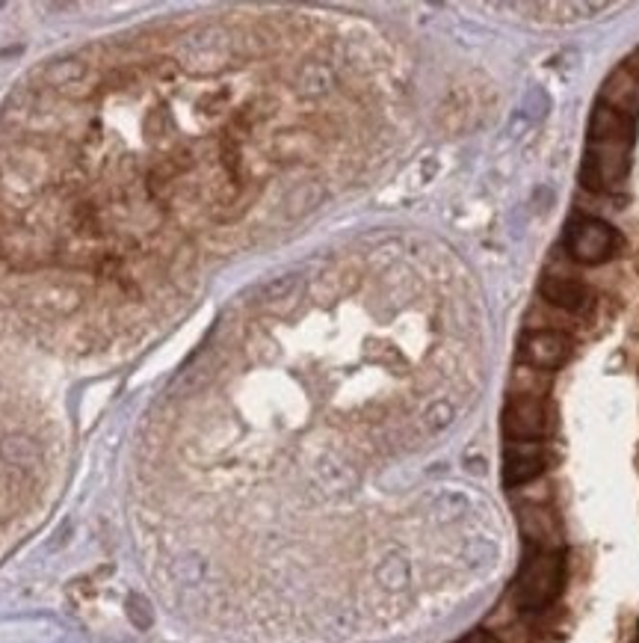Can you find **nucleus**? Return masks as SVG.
<instances>
[{
  "mask_svg": "<svg viewBox=\"0 0 639 643\" xmlns=\"http://www.w3.org/2000/svg\"><path fill=\"white\" fill-rule=\"evenodd\" d=\"M548 457L542 442H507L503 451V483L507 486H524L537 481L545 472Z\"/></svg>",
  "mask_w": 639,
  "mask_h": 643,
  "instance_id": "obj_6",
  "label": "nucleus"
},
{
  "mask_svg": "<svg viewBox=\"0 0 639 643\" xmlns=\"http://www.w3.org/2000/svg\"><path fill=\"white\" fill-rule=\"evenodd\" d=\"M500 421H503L507 442H542L548 433L545 400L533 395H512Z\"/></svg>",
  "mask_w": 639,
  "mask_h": 643,
  "instance_id": "obj_4",
  "label": "nucleus"
},
{
  "mask_svg": "<svg viewBox=\"0 0 639 643\" xmlns=\"http://www.w3.org/2000/svg\"><path fill=\"white\" fill-rule=\"evenodd\" d=\"M572 356V339L565 332L556 330H537L527 332L521 341V362L527 368L539 371V374H551V371L563 368Z\"/></svg>",
  "mask_w": 639,
  "mask_h": 643,
  "instance_id": "obj_5",
  "label": "nucleus"
},
{
  "mask_svg": "<svg viewBox=\"0 0 639 643\" xmlns=\"http://www.w3.org/2000/svg\"><path fill=\"white\" fill-rule=\"evenodd\" d=\"M619 232L598 217H574L565 232V249L577 265H607L619 253Z\"/></svg>",
  "mask_w": 639,
  "mask_h": 643,
  "instance_id": "obj_3",
  "label": "nucleus"
},
{
  "mask_svg": "<svg viewBox=\"0 0 639 643\" xmlns=\"http://www.w3.org/2000/svg\"><path fill=\"white\" fill-rule=\"evenodd\" d=\"M539 293L545 297V303L556 306V309H563V312H583L589 300H593V293L586 288V282L581 279H574V276H563V274H548L539 285Z\"/></svg>",
  "mask_w": 639,
  "mask_h": 643,
  "instance_id": "obj_7",
  "label": "nucleus"
},
{
  "mask_svg": "<svg viewBox=\"0 0 639 643\" xmlns=\"http://www.w3.org/2000/svg\"><path fill=\"white\" fill-rule=\"evenodd\" d=\"M633 133H637V119L616 114L602 101L595 105L581 167L583 187L595 190V193H610L625 184L630 172Z\"/></svg>",
  "mask_w": 639,
  "mask_h": 643,
  "instance_id": "obj_1",
  "label": "nucleus"
},
{
  "mask_svg": "<svg viewBox=\"0 0 639 643\" xmlns=\"http://www.w3.org/2000/svg\"><path fill=\"white\" fill-rule=\"evenodd\" d=\"M565 587V555L560 549H533L516 581V602L527 614H539L556 602Z\"/></svg>",
  "mask_w": 639,
  "mask_h": 643,
  "instance_id": "obj_2",
  "label": "nucleus"
},
{
  "mask_svg": "<svg viewBox=\"0 0 639 643\" xmlns=\"http://www.w3.org/2000/svg\"><path fill=\"white\" fill-rule=\"evenodd\" d=\"M602 105L613 107L616 114H625L630 119H637L639 116V77H633L628 68L621 66L616 68L607 81H604L602 98H598Z\"/></svg>",
  "mask_w": 639,
  "mask_h": 643,
  "instance_id": "obj_9",
  "label": "nucleus"
},
{
  "mask_svg": "<svg viewBox=\"0 0 639 643\" xmlns=\"http://www.w3.org/2000/svg\"><path fill=\"white\" fill-rule=\"evenodd\" d=\"M625 68H628V72L633 77H639V47H637V51H633V54H630L628 60H625Z\"/></svg>",
  "mask_w": 639,
  "mask_h": 643,
  "instance_id": "obj_13",
  "label": "nucleus"
},
{
  "mask_svg": "<svg viewBox=\"0 0 639 643\" xmlns=\"http://www.w3.org/2000/svg\"><path fill=\"white\" fill-rule=\"evenodd\" d=\"M459 643H498L491 634H486V632H470L468 637H462Z\"/></svg>",
  "mask_w": 639,
  "mask_h": 643,
  "instance_id": "obj_12",
  "label": "nucleus"
},
{
  "mask_svg": "<svg viewBox=\"0 0 639 643\" xmlns=\"http://www.w3.org/2000/svg\"><path fill=\"white\" fill-rule=\"evenodd\" d=\"M462 558L468 560L470 567H491V564L498 560V543L486 537L468 539V543H465V551H462Z\"/></svg>",
  "mask_w": 639,
  "mask_h": 643,
  "instance_id": "obj_10",
  "label": "nucleus"
},
{
  "mask_svg": "<svg viewBox=\"0 0 639 643\" xmlns=\"http://www.w3.org/2000/svg\"><path fill=\"white\" fill-rule=\"evenodd\" d=\"M518 525H521V537L533 546V549H556L560 539V528H556L554 513L542 507V504H527L518 511Z\"/></svg>",
  "mask_w": 639,
  "mask_h": 643,
  "instance_id": "obj_8",
  "label": "nucleus"
},
{
  "mask_svg": "<svg viewBox=\"0 0 639 643\" xmlns=\"http://www.w3.org/2000/svg\"><path fill=\"white\" fill-rule=\"evenodd\" d=\"M451 421H453L451 404H435L433 412H426V427H430L433 433H438V430H444V427L451 425Z\"/></svg>",
  "mask_w": 639,
  "mask_h": 643,
  "instance_id": "obj_11",
  "label": "nucleus"
}]
</instances>
